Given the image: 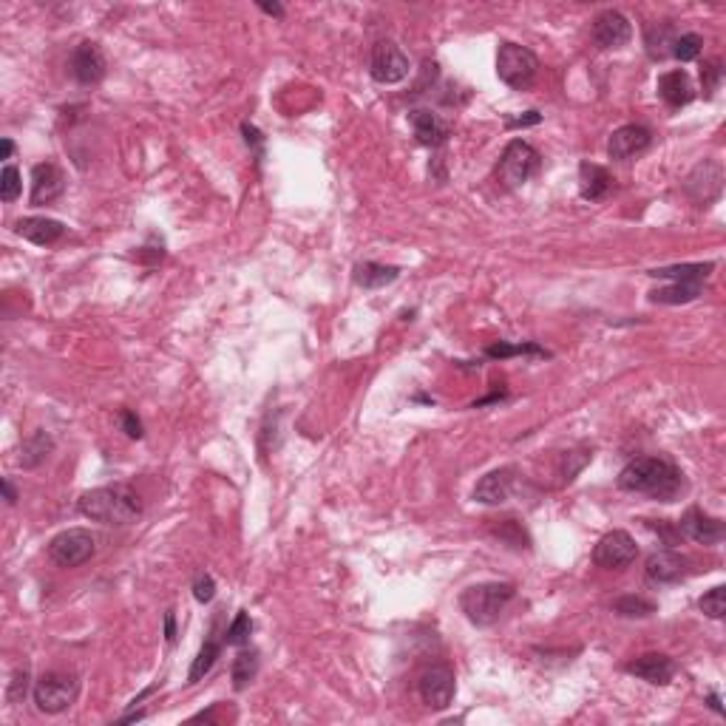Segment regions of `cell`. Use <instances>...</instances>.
Masks as SVG:
<instances>
[{"label": "cell", "instance_id": "obj_5", "mask_svg": "<svg viewBox=\"0 0 726 726\" xmlns=\"http://www.w3.org/2000/svg\"><path fill=\"white\" fill-rule=\"evenodd\" d=\"M539 60L520 43H503L497 48V77L511 88H528L537 79Z\"/></svg>", "mask_w": 726, "mask_h": 726}, {"label": "cell", "instance_id": "obj_10", "mask_svg": "<svg viewBox=\"0 0 726 726\" xmlns=\"http://www.w3.org/2000/svg\"><path fill=\"white\" fill-rule=\"evenodd\" d=\"M638 556L636 539L627 530H610L593 547V562L605 571H622L627 564H633Z\"/></svg>", "mask_w": 726, "mask_h": 726}, {"label": "cell", "instance_id": "obj_7", "mask_svg": "<svg viewBox=\"0 0 726 726\" xmlns=\"http://www.w3.org/2000/svg\"><path fill=\"white\" fill-rule=\"evenodd\" d=\"M79 684L69 672H46L35 684V704L46 715H60L77 701Z\"/></svg>", "mask_w": 726, "mask_h": 726}, {"label": "cell", "instance_id": "obj_39", "mask_svg": "<svg viewBox=\"0 0 726 726\" xmlns=\"http://www.w3.org/2000/svg\"><path fill=\"white\" fill-rule=\"evenodd\" d=\"M213 596H216V582H213V576H207L202 573L196 582H193V599L207 605V602H213Z\"/></svg>", "mask_w": 726, "mask_h": 726}, {"label": "cell", "instance_id": "obj_12", "mask_svg": "<svg viewBox=\"0 0 726 726\" xmlns=\"http://www.w3.org/2000/svg\"><path fill=\"white\" fill-rule=\"evenodd\" d=\"M650 142H653V134H650V128H644V125H622L616 128V131L610 134L607 139V154L610 159H619V163H624V159H633L638 154H644L650 148Z\"/></svg>", "mask_w": 726, "mask_h": 726}, {"label": "cell", "instance_id": "obj_15", "mask_svg": "<svg viewBox=\"0 0 726 726\" xmlns=\"http://www.w3.org/2000/svg\"><path fill=\"white\" fill-rule=\"evenodd\" d=\"M66 190V176L54 163H40L31 168V204H48Z\"/></svg>", "mask_w": 726, "mask_h": 726}, {"label": "cell", "instance_id": "obj_37", "mask_svg": "<svg viewBox=\"0 0 726 726\" xmlns=\"http://www.w3.org/2000/svg\"><path fill=\"white\" fill-rule=\"evenodd\" d=\"M721 79H723V69H721V63L718 60H709L704 63V69H701V86H704V94L706 96H713L721 86Z\"/></svg>", "mask_w": 726, "mask_h": 726}, {"label": "cell", "instance_id": "obj_26", "mask_svg": "<svg viewBox=\"0 0 726 726\" xmlns=\"http://www.w3.org/2000/svg\"><path fill=\"white\" fill-rule=\"evenodd\" d=\"M704 293V281H672L670 287H658L650 293L653 304H689Z\"/></svg>", "mask_w": 726, "mask_h": 726}, {"label": "cell", "instance_id": "obj_44", "mask_svg": "<svg viewBox=\"0 0 726 726\" xmlns=\"http://www.w3.org/2000/svg\"><path fill=\"white\" fill-rule=\"evenodd\" d=\"M258 9L267 12V14H272V18H279V21L284 18V6H281V4H264V0H262V4H258Z\"/></svg>", "mask_w": 726, "mask_h": 726}, {"label": "cell", "instance_id": "obj_46", "mask_svg": "<svg viewBox=\"0 0 726 726\" xmlns=\"http://www.w3.org/2000/svg\"><path fill=\"white\" fill-rule=\"evenodd\" d=\"M706 704H709V706H713V709H715V713H718V715H723V706H721V696H718V692H709V698H706Z\"/></svg>", "mask_w": 726, "mask_h": 726}, {"label": "cell", "instance_id": "obj_35", "mask_svg": "<svg viewBox=\"0 0 726 726\" xmlns=\"http://www.w3.org/2000/svg\"><path fill=\"white\" fill-rule=\"evenodd\" d=\"M698 607H701L704 616H709V619H723V613H726V588L718 585V588H713L709 593H704Z\"/></svg>", "mask_w": 726, "mask_h": 726}, {"label": "cell", "instance_id": "obj_25", "mask_svg": "<svg viewBox=\"0 0 726 726\" xmlns=\"http://www.w3.org/2000/svg\"><path fill=\"white\" fill-rule=\"evenodd\" d=\"M400 270L392 267V264H378V262H363L355 267V284L363 287V289H380L386 284L397 281Z\"/></svg>", "mask_w": 726, "mask_h": 726}, {"label": "cell", "instance_id": "obj_43", "mask_svg": "<svg viewBox=\"0 0 726 726\" xmlns=\"http://www.w3.org/2000/svg\"><path fill=\"white\" fill-rule=\"evenodd\" d=\"M165 641H168V644L176 641V616H173V610L165 613Z\"/></svg>", "mask_w": 726, "mask_h": 726}, {"label": "cell", "instance_id": "obj_28", "mask_svg": "<svg viewBox=\"0 0 726 726\" xmlns=\"http://www.w3.org/2000/svg\"><path fill=\"white\" fill-rule=\"evenodd\" d=\"M713 262L706 264H675V267H655L650 270L653 279H672V281H704L713 272Z\"/></svg>", "mask_w": 726, "mask_h": 726}, {"label": "cell", "instance_id": "obj_24", "mask_svg": "<svg viewBox=\"0 0 726 726\" xmlns=\"http://www.w3.org/2000/svg\"><path fill=\"white\" fill-rule=\"evenodd\" d=\"M675 26L670 21H661V23H650L644 29V46H647V54L653 60H664V57H672V43H675Z\"/></svg>", "mask_w": 726, "mask_h": 726}, {"label": "cell", "instance_id": "obj_9", "mask_svg": "<svg viewBox=\"0 0 726 726\" xmlns=\"http://www.w3.org/2000/svg\"><path fill=\"white\" fill-rule=\"evenodd\" d=\"M409 57L403 54V48L395 46L392 40H380L372 48V57H369V74H372L375 83L380 86H395L400 79L409 77Z\"/></svg>", "mask_w": 726, "mask_h": 726}, {"label": "cell", "instance_id": "obj_42", "mask_svg": "<svg viewBox=\"0 0 726 726\" xmlns=\"http://www.w3.org/2000/svg\"><path fill=\"white\" fill-rule=\"evenodd\" d=\"M542 120V114H537V111H525V117L520 120H508V128H525V125H537Z\"/></svg>", "mask_w": 726, "mask_h": 726}, {"label": "cell", "instance_id": "obj_2", "mask_svg": "<svg viewBox=\"0 0 726 726\" xmlns=\"http://www.w3.org/2000/svg\"><path fill=\"white\" fill-rule=\"evenodd\" d=\"M79 513L103 525H131L142 513V499L128 486H103L79 497Z\"/></svg>", "mask_w": 726, "mask_h": 726}, {"label": "cell", "instance_id": "obj_17", "mask_svg": "<svg viewBox=\"0 0 726 726\" xmlns=\"http://www.w3.org/2000/svg\"><path fill=\"white\" fill-rule=\"evenodd\" d=\"M624 670L630 675H636V679L647 681V684L664 687V684L672 681V675H675V661L670 655H664V653H644L636 661H630Z\"/></svg>", "mask_w": 726, "mask_h": 726}, {"label": "cell", "instance_id": "obj_32", "mask_svg": "<svg viewBox=\"0 0 726 726\" xmlns=\"http://www.w3.org/2000/svg\"><path fill=\"white\" fill-rule=\"evenodd\" d=\"M250 633H253V619L250 613H236V619L230 622V627L224 630V644H230V647H245L250 641Z\"/></svg>", "mask_w": 726, "mask_h": 726}, {"label": "cell", "instance_id": "obj_22", "mask_svg": "<svg viewBox=\"0 0 726 726\" xmlns=\"http://www.w3.org/2000/svg\"><path fill=\"white\" fill-rule=\"evenodd\" d=\"M658 96L664 100L670 108H684L696 100V88H692V79L687 71L675 69L658 77Z\"/></svg>", "mask_w": 726, "mask_h": 726}, {"label": "cell", "instance_id": "obj_34", "mask_svg": "<svg viewBox=\"0 0 726 726\" xmlns=\"http://www.w3.org/2000/svg\"><path fill=\"white\" fill-rule=\"evenodd\" d=\"M486 355L488 358H511V355H542V358H547V352L539 346V344H494V346H488L486 349Z\"/></svg>", "mask_w": 726, "mask_h": 726}, {"label": "cell", "instance_id": "obj_8", "mask_svg": "<svg viewBox=\"0 0 726 726\" xmlns=\"http://www.w3.org/2000/svg\"><path fill=\"white\" fill-rule=\"evenodd\" d=\"M417 692H421V701L429 706V709H446L455 701V692H457V679H455V670L448 664H431L429 670H423V675L417 679Z\"/></svg>", "mask_w": 726, "mask_h": 726}, {"label": "cell", "instance_id": "obj_33", "mask_svg": "<svg viewBox=\"0 0 726 726\" xmlns=\"http://www.w3.org/2000/svg\"><path fill=\"white\" fill-rule=\"evenodd\" d=\"M704 52V38L696 35V31H689V35H679L672 43V57L681 60V63H692L698 60Z\"/></svg>", "mask_w": 726, "mask_h": 726}, {"label": "cell", "instance_id": "obj_45", "mask_svg": "<svg viewBox=\"0 0 726 726\" xmlns=\"http://www.w3.org/2000/svg\"><path fill=\"white\" fill-rule=\"evenodd\" d=\"M4 494H6V503H9V505L18 503V491H14L12 480H4Z\"/></svg>", "mask_w": 726, "mask_h": 726}, {"label": "cell", "instance_id": "obj_18", "mask_svg": "<svg viewBox=\"0 0 726 726\" xmlns=\"http://www.w3.org/2000/svg\"><path fill=\"white\" fill-rule=\"evenodd\" d=\"M409 122H412V131H414L417 142L429 145V148H438V145H443L451 134V125L440 114H434L431 108L409 111Z\"/></svg>", "mask_w": 726, "mask_h": 726}, {"label": "cell", "instance_id": "obj_47", "mask_svg": "<svg viewBox=\"0 0 726 726\" xmlns=\"http://www.w3.org/2000/svg\"><path fill=\"white\" fill-rule=\"evenodd\" d=\"M145 715H148V713H128V715H122L117 723H134V721H142Z\"/></svg>", "mask_w": 726, "mask_h": 726}, {"label": "cell", "instance_id": "obj_40", "mask_svg": "<svg viewBox=\"0 0 726 726\" xmlns=\"http://www.w3.org/2000/svg\"><path fill=\"white\" fill-rule=\"evenodd\" d=\"M120 423H122V431H125L131 440H139L142 434H145V431H142V421H139V417H137L131 409H122V412H120Z\"/></svg>", "mask_w": 726, "mask_h": 726}, {"label": "cell", "instance_id": "obj_14", "mask_svg": "<svg viewBox=\"0 0 726 726\" xmlns=\"http://www.w3.org/2000/svg\"><path fill=\"white\" fill-rule=\"evenodd\" d=\"M679 530H681V537L698 542V545H718L723 539V534H726L723 522L718 520V516H709L701 508H689L681 516Z\"/></svg>", "mask_w": 726, "mask_h": 726}, {"label": "cell", "instance_id": "obj_21", "mask_svg": "<svg viewBox=\"0 0 726 726\" xmlns=\"http://www.w3.org/2000/svg\"><path fill=\"white\" fill-rule=\"evenodd\" d=\"M687 556L675 554V551H655L650 554L647 564H644V571H647V579L650 582H658V585H672L679 582V579L687 576Z\"/></svg>", "mask_w": 726, "mask_h": 726}, {"label": "cell", "instance_id": "obj_41", "mask_svg": "<svg viewBox=\"0 0 726 726\" xmlns=\"http://www.w3.org/2000/svg\"><path fill=\"white\" fill-rule=\"evenodd\" d=\"M241 134H245V142L255 151V163H262V156H264V154H262V145H264L262 131H258V128H253L250 122H245V125H241Z\"/></svg>", "mask_w": 726, "mask_h": 726}, {"label": "cell", "instance_id": "obj_11", "mask_svg": "<svg viewBox=\"0 0 726 726\" xmlns=\"http://www.w3.org/2000/svg\"><path fill=\"white\" fill-rule=\"evenodd\" d=\"M69 69L74 74L77 83H83V86H96L100 79L105 77V54H103V48L96 46L94 40H83V43H77L74 46V52L69 57Z\"/></svg>", "mask_w": 726, "mask_h": 726}, {"label": "cell", "instance_id": "obj_19", "mask_svg": "<svg viewBox=\"0 0 726 726\" xmlns=\"http://www.w3.org/2000/svg\"><path fill=\"white\" fill-rule=\"evenodd\" d=\"M14 233L23 236L26 241L38 247H52L66 236V224L57 219H46V216H26L14 224Z\"/></svg>", "mask_w": 726, "mask_h": 726}, {"label": "cell", "instance_id": "obj_48", "mask_svg": "<svg viewBox=\"0 0 726 726\" xmlns=\"http://www.w3.org/2000/svg\"><path fill=\"white\" fill-rule=\"evenodd\" d=\"M12 154H14V142L4 139V154H0V159H12Z\"/></svg>", "mask_w": 726, "mask_h": 726}, {"label": "cell", "instance_id": "obj_27", "mask_svg": "<svg viewBox=\"0 0 726 726\" xmlns=\"http://www.w3.org/2000/svg\"><path fill=\"white\" fill-rule=\"evenodd\" d=\"M52 448H54L52 434L43 431V429H38L29 440H23V455H21L23 469H38V465H40L48 455H52Z\"/></svg>", "mask_w": 726, "mask_h": 726}, {"label": "cell", "instance_id": "obj_36", "mask_svg": "<svg viewBox=\"0 0 726 726\" xmlns=\"http://www.w3.org/2000/svg\"><path fill=\"white\" fill-rule=\"evenodd\" d=\"M21 190H23L21 171L14 168V165H6L4 171H0V199L9 204V202H14V199L21 196Z\"/></svg>", "mask_w": 726, "mask_h": 726}, {"label": "cell", "instance_id": "obj_23", "mask_svg": "<svg viewBox=\"0 0 726 726\" xmlns=\"http://www.w3.org/2000/svg\"><path fill=\"white\" fill-rule=\"evenodd\" d=\"M610 190H613V176L607 168L593 165V163L579 165V193H582V199L602 202Z\"/></svg>", "mask_w": 726, "mask_h": 726}, {"label": "cell", "instance_id": "obj_29", "mask_svg": "<svg viewBox=\"0 0 726 726\" xmlns=\"http://www.w3.org/2000/svg\"><path fill=\"white\" fill-rule=\"evenodd\" d=\"M255 675H258V653H255V650H241V653L233 658V667H230L233 689H236V692L247 689Z\"/></svg>", "mask_w": 726, "mask_h": 726}, {"label": "cell", "instance_id": "obj_16", "mask_svg": "<svg viewBox=\"0 0 726 726\" xmlns=\"http://www.w3.org/2000/svg\"><path fill=\"white\" fill-rule=\"evenodd\" d=\"M513 480H516V469L513 465H503V469H494L482 477L474 486V499L482 505H499L505 503L513 491Z\"/></svg>", "mask_w": 726, "mask_h": 726}, {"label": "cell", "instance_id": "obj_38", "mask_svg": "<svg viewBox=\"0 0 726 726\" xmlns=\"http://www.w3.org/2000/svg\"><path fill=\"white\" fill-rule=\"evenodd\" d=\"M26 692H29V672L18 670V672L12 675V684H9L6 698H9V704H21L26 698Z\"/></svg>", "mask_w": 726, "mask_h": 726}, {"label": "cell", "instance_id": "obj_4", "mask_svg": "<svg viewBox=\"0 0 726 726\" xmlns=\"http://www.w3.org/2000/svg\"><path fill=\"white\" fill-rule=\"evenodd\" d=\"M539 165H542V159H539V151L534 148V145L525 139H511L505 145L503 156H499L497 176L505 188L513 190V188H522L530 176L539 171Z\"/></svg>", "mask_w": 726, "mask_h": 726}, {"label": "cell", "instance_id": "obj_30", "mask_svg": "<svg viewBox=\"0 0 726 726\" xmlns=\"http://www.w3.org/2000/svg\"><path fill=\"white\" fill-rule=\"evenodd\" d=\"M219 655H221V641H219V638H207V641L202 644L199 655L193 658V664H190V672H188V681H190V684L202 681L204 675L213 670V664H216V661H219Z\"/></svg>", "mask_w": 726, "mask_h": 726}, {"label": "cell", "instance_id": "obj_3", "mask_svg": "<svg viewBox=\"0 0 726 726\" xmlns=\"http://www.w3.org/2000/svg\"><path fill=\"white\" fill-rule=\"evenodd\" d=\"M513 585L508 582H480L465 588L460 596V610L465 613V619L477 627H491L499 622V616L505 613V607L513 602Z\"/></svg>", "mask_w": 726, "mask_h": 726}, {"label": "cell", "instance_id": "obj_6", "mask_svg": "<svg viewBox=\"0 0 726 726\" xmlns=\"http://www.w3.org/2000/svg\"><path fill=\"white\" fill-rule=\"evenodd\" d=\"M94 551H96V539L86 528H69L48 542V559H52L57 568H79V564H86L94 556Z\"/></svg>", "mask_w": 726, "mask_h": 726}, {"label": "cell", "instance_id": "obj_20", "mask_svg": "<svg viewBox=\"0 0 726 726\" xmlns=\"http://www.w3.org/2000/svg\"><path fill=\"white\" fill-rule=\"evenodd\" d=\"M721 182H723V173H721V165L718 163H701L696 171H692L687 176V193L692 199H696L698 204H706V202H713L718 193H721Z\"/></svg>", "mask_w": 726, "mask_h": 726}, {"label": "cell", "instance_id": "obj_31", "mask_svg": "<svg viewBox=\"0 0 726 726\" xmlns=\"http://www.w3.org/2000/svg\"><path fill=\"white\" fill-rule=\"evenodd\" d=\"M610 607L624 619H647L655 613V602L644 599V596H622V599H616Z\"/></svg>", "mask_w": 726, "mask_h": 726}, {"label": "cell", "instance_id": "obj_13", "mask_svg": "<svg viewBox=\"0 0 726 726\" xmlns=\"http://www.w3.org/2000/svg\"><path fill=\"white\" fill-rule=\"evenodd\" d=\"M633 38V23L622 12L607 9L593 21V43L599 48H622Z\"/></svg>", "mask_w": 726, "mask_h": 726}, {"label": "cell", "instance_id": "obj_1", "mask_svg": "<svg viewBox=\"0 0 726 726\" xmlns=\"http://www.w3.org/2000/svg\"><path fill=\"white\" fill-rule=\"evenodd\" d=\"M616 486L630 494L653 497L658 503H672L684 494L687 480L679 465L664 457H638L624 465Z\"/></svg>", "mask_w": 726, "mask_h": 726}]
</instances>
